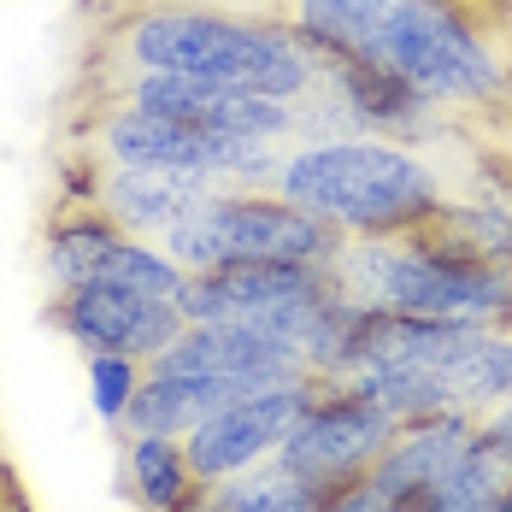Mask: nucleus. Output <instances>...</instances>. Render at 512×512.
<instances>
[{
    "instance_id": "f8f14e48",
    "label": "nucleus",
    "mask_w": 512,
    "mask_h": 512,
    "mask_svg": "<svg viewBox=\"0 0 512 512\" xmlns=\"http://www.w3.org/2000/svg\"><path fill=\"white\" fill-rule=\"evenodd\" d=\"M471 436H477V412H436V418L401 424V436L389 442V454L371 465V477H365L371 495L377 501H418L465 454Z\"/></svg>"
},
{
    "instance_id": "a211bd4d",
    "label": "nucleus",
    "mask_w": 512,
    "mask_h": 512,
    "mask_svg": "<svg viewBox=\"0 0 512 512\" xmlns=\"http://www.w3.org/2000/svg\"><path fill=\"white\" fill-rule=\"evenodd\" d=\"M454 401L460 412H495L512 401V330H483L454 359Z\"/></svg>"
},
{
    "instance_id": "393cba45",
    "label": "nucleus",
    "mask_w": 512,
    "mask_h": 512,
    "mask_svg": "<svg viewBox=\"0 0 512 512\" xmlns=\"http://www.w3.org/2000/svg\"><path fill=\"white\" fill-rule=\"evenodd\" d=\"M0 483H6V477H0Z\"/></svg>"
},
{
    "instance_id": "1a4fd4ad",
    "label": "nucleus",
    "mask_w": 512,
    "mask_h": 512,
    "mask_svg": "<svg viewBox=\"0 0 512 512\" xmlns=\"http://www.w3.org/2000/svg\"><path fill=\"white\" fill-rule=\"evenodd\" d=\"M312 395H318V377L307 371V377H289V383L254 389V395L218 407L212 418H201V424L183 436L195 477L212 489V483H224V477H236V471L265 465L277 448H283V436L295 430V418L307 412Z\"/></svg>"
},
{
    "instance_id": "f03ea898",
    "label": "nucleus",
    "mask_w": 512,
    "mask_h": 512,
    "mask_svg": "<svg viewBox=\"0 0 512 512\" xmlns=\"http://www.w3.org/2000/svg\"><path fill=\"white\" fill-rule=\"evenodd\" d=\"M106 53L118 71H177V77L248 83L289 106H301L318 83V53L283 12H236L212 0L130 6L112 24Z\"/></svg>"
},
{
    "instance_id": "4468645a",
    "label": "nucleus",
    "mask_w": 512,
    "mask_h": 512,
    "mask_svg": "<svg viewBox=\"0 0 512 512\" xmlns=\"http://www.w3.org/2000/svg\"><path fill=\"white\" fill-rule=\"evenodd\" d=\"M124 495L142 512H177L195 489V465L183 436H165V430H124Z\"/></svg>"
},
{
    "instance_id": "b1692460",
    "label": "nucleus",
    "mask_w": 512,
    "mask_h": 512,
    "mask_svg": "<svg viewBox=\"0 0 512 512\" xmlns=\"http://www.w3.org/2000/svg\"><path fill=\"white\" fill-rule=\"evenodd\" d=\"M495 512H512V489H507V495H501V501H495Z\"/></svg>"
},
{
    "instance_id": "f3484780",
    "label": "nucleus",
    "mask_w": 512,
    "mask_h": 512,
    "mask_svg": "<svg viewBox=\"0 0 512 512\" xmlns=\"http://www.w3.org/2000/svg\"><path fill=\"white\" fill-rule=\"evenodd\" d=\"M512 489V465L483 442V436H471L465 442V454L418 501H412V512H495V501Z\"/></svg>"
},
{
    "instance_id": "9d476101",
    "label": "nucleus",
    "mask_w": 512,
    "mask_h": 512,
    "mask_svg": "<svg viewBox=\"0 0 512 512\" xmlns=\"http://www.w3.org/2000/svg\"><path fill=\"white\" fill-rule=\"evenodd\" d=\"M48 318L65 342H77L83 354H130L154 365L177 336H183V307L159 301V295H136L118 283H83L48 301Z\"/></svg>"
},
{
    "instance_id": "6e6552de",
    "label": "nucleus",
    "mask_w": 512,
    "mask_h": 512,
    "mask_svg": "<svg viewBox=\"0 0 512 512\" xmlns=\"http://www.w3.org/2000/svg\"><path fill=\"white\" fill-rule=\"evenodd\" d=\"M112 101H130L154 118L195 124L212 136H265V142H295V106L271 101L248 83H218V77H177V71H118Z\"/></svg>"
},
{
    "instance_id": "423d86ee",
    "label": "nucleus",
    "mask_w": 512,
    "mask_h": 512,
    "mask_svg": "<svg viewBox=\"0 0 512 512\" xmlns=\"http://www.w3.org/2000/svg\"><path fill=\"white\" fill-rule=\"evenodd\" d=\"M336 295L330 265H289V259H254V265H212L195 271L177 295L189 324H254L265 336L307 348L324 301ZM307 365V359H301Z\"/></svg>"
},
{
    "instance_id": "0eeeda50",
    "label": "nucleus",
    "mask_w": 512,
    "mask_h": 512,
    "mask_svg": "<svg viewBox=\"0 0 512 512\" xmlns=\"http://www.w3.org/2000/svg\"><path fill=\"white\" fill-rule=\"evenodd\" d=\"M401 436V418L383 412L377 401H365L348 383H324L318 377V395L307 401V412L295 418V430L283 436L277 460L289 471H301L312 483H324L330 495L365 483L371 465L389 454V442Z\"/></svg>"
},
{
    "instance_id": "4be33fe9",
    "label": "nucleus",
    "mask_w": 512,
    "mask_h": 512,
    "mask_svg": "<svg viewBox=\"0 0 512 512\" xmlns=\"http://www.w3.org/2000/svg\"><path fill=\"white\" fill-rule=\"evenodd\" d=\"M0 512H24V507H18V495H12L6 483H0Z\"/></svg>"
},
{
    "instance_id": "aec40b11",
    "label": "nucleus",
    "mask_w": 512,
    "mask_h": 512,
    "mask_svg": "<svg viewBox=\"0 0 512 512\" xmlns=\"http://www.w3.org/2000/svg\"><path fill=\"white\" fill-rule=\"evenodd\" d=\"M477 436H483V442L512 465V401H507V407H495V412H483V418H477Z\"/></svg>"
},
{
    "instance_id": "dca6fc26",
    "label": "nucleus",
    "mask_w": 512,
    "mask_h": 512,
    "mask_svg": "<svg viewBox=\"0 0 512 512\" xmlns=\"http://www.w3.org/2000/svg\"><path fill=\"white\" fill-rule=\"evenodd\" d=\"M206 495H212V512H324L330 507V489L301 477V471H289L277 454L265 465H254V471H236V477L212 483Z\"/></svg>"
},
{
    "instance_id": "39448f33",
    "label": "nucleus",
    "mask_w": 512,
    "mask_h": 512,
    "mask_svg": "<svg viewBox=\"0 0 512 512\" xmlns=\"http://www.w3.org/2000/svg\"><path fill=\"white\" fill-rule=\"evenodd\" d=\"M342 230L283 201L277 189H218L206 195L177 230L159 236V248L189 277L212 265H254V259H289V265H336Z\"/></svg>"
},
{
    "instance_id": "5701e85b",
    "label": "nucleus",
    "mask_w": 512,
    "mask_h": 512,
    "mask_svg": "<svg viewBox=\"0 0 512 512\" xmlns=\"http://www.w3.org/2000/svg\"><path fill=\"white\" fill-rule=\"evenodd\" d=\"M501 48H507V59H512V18L501 24Z\"/></svg>"
},
{
    "instance_id": "6ab92c4d",
    "label": "nucleus",
    "mask_w": 512,
    "mask_h": 512,
    "mask_svg": "<svg viewBox=\"0 0 512 512\" xmlns=\"http://www.w3.org/2000/svg\"><path fill=\"white\" fill-rule=\"evenodd\" d=\"M83 377H89V407L101 424L112 430H124V418L136 407V395H142V377H148V365L130 354H83Z\"/></svg>"
},
{
    "instance_id": "9b49d317",
    "label": "nucleus",
    "mask_w": 512,
    "mask_h": 512,
    "mask_svg": "<svg viewBox=\"0 0 512 512\" xmlns=\"http://www.w3.org/2000/svg\"><path fill=\"white\" fill-rule=\"evenodd\" d=\"M77 165H83V177H77L71 201L101 206L118 230L154 236V242L165 230H177L206 195L224 189V183H212L201 171H112V165H95V159H83V154H77Z\"/></svg>"
},
{
    "instance_id": "f257e3e1",
    "label": "nucleus",
    "mask_w": 512,
    "mask_h": 512,
    "mask_svg": "<svg viewBox=\"0 0 512 512\" xmlns=\"http://www.w3.org/2000/svg\"><path fill=\"white\" fill-rule=\"evenodd\" d=\"M283 18L318 59L389 71L448 112L512 101V59L471 0H289Z\"/></svg>"
},
{
    "instance_id": "412c9836",
    "label": "nucleus",
    "mask_w": 512,
    "mask_h": 512,
    "mask_svg": "<svg viewBox=\"0 0 512 512\" xmlns=\"http://www.w3.org/2000/svg\"><path fill=\"white\" fill-rule=\"evenodd\" d=\"M177 512H212V495H206V483H201V489H195V495H189V501H183Z\"/></svg>"
},
{
    "instance_id": "7ed1b4c3",
    "label": "nucleus",
    "mask_w": 512,
    "mask_h": 512,
    "mask_svg": "<svg viewBox=\"0 0 512 512\" xmlns=\"http://www.w3.org/2000/svg\"><path fill=\"white\" fill-rule=\"evenodd\" d=\"M271 189L301 212L324 218L330 230H342L348 242L418 236L448 206V183L430 159L401 142H377V136L289 142Z\"/></svg>"
},
{
    "instance_id": "20e7f679",
    "label": "nucleus",
    "mask_w": 512,
    "mask_h": 512,
    "mask_svg": "<svg viewBox=\"0 0 512 512\" xmlns=\"http://www.w3.org/2000/svg\"><path fill=\"white\" fill-rule=\"evenodd\" d=\"M330 277L354 307H371V312L465 318V324L512 330V271L448 254L430 230L342 242Z\"/></svg>"
},
{
    "instance_id": "ddd939ff",
    "label": "nucleus",
    "mask_w": 512,
    "mask_h": 512,
    "mask_svg": "<svg viewBox=\"0 0 512 512\" xmlns=\"http://www.w3.org/2000/svg\"><path fill=\"white\" fill-rule=\"evenodd\" d=\"M118 236H130V230H118L101 206H83V201L59 206L53 224H48V236H42V277H48V295H65V289L95 283Z\"/></svg>"
},
{
    "instance_id": "2eb2a0df",
    "label": "nucleus",
    "mask_w": 512,
    "mask_h": 512,
    "mask_svg": "<svg viewBox=\"0 0 512 512\" xmlns=\"http://www.w3.org/2000/svg\"><path fill=\"white\" fill-rule=\"evenodd\" d=\"M430 236L460 259H477V265H501L512 271V201L507 195H471V201H454L436 212Z\"/></svg>"
}]
</instances>
